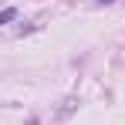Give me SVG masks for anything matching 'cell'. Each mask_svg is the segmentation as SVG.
I'll list each match as a JSON object with an SVG mask.
<instances>
[{
	"label": "cell",
	"mask_w": 125,
	"mask_h": 125,
	"mask_svg": "<svg viewBox=\"0 0 125 125\" xmlns=\"http://www.w3.org/2000/svg\"><path fill=\"white\" fill-rule=\"evenodd\" d=\"M98 3H115V0H98Z\"/></svg>",
	"instance_id": "7a4b0ae2"
},
{
	"label": "cell",
	"mask_w": 125,
	"mask_h": 125,
	"mask_svg": "<svg viewBox=\"0 0 125 125\" xmlns=\"http://www.w3.org/2000/svg\"><path fill=\"white\" fill-rule=\"evenodd\" d=\"M10 21H17V7H3V10H0V27L10 24Z\"/></svg>",
	"instance_id": "6da1fadb"
}]
</instances>
